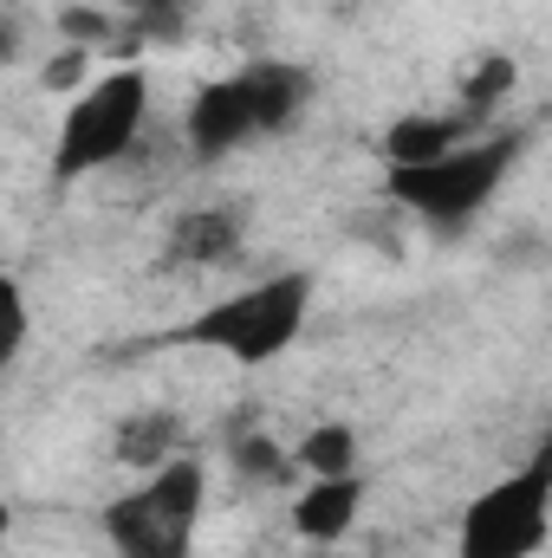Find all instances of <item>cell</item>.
<instances>
[{
    "label": "cell",
    "mask_w": 552,
    "mask_h": 558,
    "mask_svg": "<svg viewBox=\"0 0 552 558\" xmlns=\"http://www.w3.org/2000/svg\"><path fill=\"white\" fill-rule=\"evenodd\" d=\"M312 274H279L261 279L248 292H228L215 305H202L195 318H182L163 344H195V351H221L235 364H274L279 351H292V338L312 318Z\"/></svg>",
    "instance_id": "1"
},
{
    "label": "cell",
    "mask_w": 552,
    "mask_h": 558,
    "mask_svg": "<svg viewBox=\"0 0 552 558\" xmlns=\"http://www.w3.org/2000/svg\"><path fill=\"white\" fill-rule=\"evenodd\" d=\"M202 507H208V474L195 454H169L163 468H149V481L118 494L98 526L111 539L118 558H189L195 546V526H202Z\"/></svg>",
    "instance_id": "2"
},
{
    "label": "cell",
    "mask_w": 552,
    "mask_h": 558,
    "mask_svg": "<svg viewBox=\"0 0 552 558\" xmlns=\"http://www.w3.org/2000/svg\"><path fill=\"white\" fill-rule=\"evenodd\" d=\"M520 143H527L520 131L488 137V143H455V149H442L435 162L391 169V175H384V195H391L397 208L422 215L435 234H455L461 221H475V215L494 202V189L507 182V169H514Z\"/></svg>",
    "instance_id": "3"
},
{
    "label": "cell",
    "mask_w": 552,
    "mask_h": 558,
    "mask_svg": "<svg viewBox=\"0 0 552 558\" xmlns=\"http://www.w3.org/2000/svg\"><path fill=\"white\" fill-rule=\"evenodd\" d=\"M143 118H149V72L118 65L105 78H92L65 118H59V143H52V182H79L92 169H111L118 156H131Z\"/></svg>",
    "instance_id": "4"
},
{
    "label": "cell",
    "mask_w": 552,
    "mask_h": 558,
    "mask_svg": "<svg viewBox=\"0 0 552 558\" xmlns=\"http://www.w3.org/2000/svg\"><path fill=\"white\" fill-rule=\"evenodd\" d=\"M547 513H552V461L533 454L520 474H501L461 507L455 558H533L547 546Z\"/></svg>",
    "instance_id": "5"
},
{
    "label": "cell",
    "mask_w": 552,
    "mask_h": 558,
    "mask_svg": "<svg viewBox=\"0 0 552 558\" xmlns=\"http://www.w3.org/2000/svg\"><path fill=\"white\" fill-rule=\"evenodd\" d=\"M182 137H189V149H195L202 162H221L228 149H241V143L261 137L254 105H248V92H241L235 72H228V78H208V85L189 98V111H182Z\"/></svg>",
    "instance_id": "6"
},
{
    "label": "cell",
    "mask_w": 552,
    "mask_h": 558,
    "mask_svg": "<svg viewBox=\"0 0 552 558\" xmlns=\"http://www.w3.org/2000/svg\"><path fill=\"white\" fill-rule=\"evenodd\" d=\"M235 78H241V92H248V105H254L261 137L292 131V124L305 118V105H312V72L292 65V59H254V65H241Z\"/></svg>",
    "instance_id": "7"
},
{
    "label": "cell",
    "mask_w": 552,
    "mask_h": 558,
    "mask_svg": "<svg viewBox=\"0 0 552 558\" xmlns=\"http://www.w3.org/2000/svg\"><path fill=\"white\" fill-rule=\"evenodd\" d=\"M364 513V481L358 474H325L312 487H299L292 500V533L312 539V546H338Z\"/></svg>",
    "instance_id": "8"
},
{
    "label": "cell",
    "mask_w": 552,
    "mask_h": 558,
    "mask_svg": "<svg viewBox=\"0 0 552 558\" xmlns=\"http://www.w3.org/2000/svg\"><path fill=\"white\" fill-rule=\"evenodd\" d=\"M241 254V215L235 208H189L169 228V260L182 267H221Z\"/></svg>",
    "instance_id": "9"
},
{
    "label": "cell",
    "mask_w": 552,
    "mask_h": 558,
    "mask_svg": "<svg viewBox=\"0 0 552 558\" xmlns=\"http://www.w3.org/2000/svg\"><path fill=\"white\" fill-rule=\"evenodd\" d=\"M461 143V118H435V111H410L384 131V162L391 169H416V162H435L442 149Z\"/></svg>",
    "instance_id": "10"
},
{
    "label": "cell",
    "mask_w": 552,
    "mask_h": 558,
    "mask_svg": "<svg viewBox=\"0 0 552 558\" xmlns=\"http://www.w3.org/2000/svg\"><path fill=\"white\" fill-rule=\"evenodd\" d=\"M118 461L124 468H137V474H149V468H163L169 454H176V416L169 410H137V416L118 422Z\"/></svg>",
    "instance_id": "11"
},
{
    "label": "cell",
    "mask_w": 552,
    "mask_h": 558,
    "mask_svg": "<svg viewBox=\"0 0 552 558\" xmlns=\"http://www.w3.org/2000/svg\"><path fill=\"white\" fill-rule=\"evenodd\" d=\"M292 468H305L312 481H325V474H358V428H351V422H319V428L292 448Z\"/></svg>",
    "instance_id": "12"
},
{
    "label": "cell",
    "mask_w": 552,
    "mask_h": 558,
    "mask_svg": "<svg viewBox=\"0 0 552 558\" xmlns=\"http://www.w3.org/2000/svg\"><path fill=\"white\" fill-rule=\"evenodd\" d=\"M514 78H520L514 59H481V65L461 78V111H468V118H488V111L514 92Z\"/></svg>",
    "instance_id": "13"
},
{
    "label": "cell",
    "mask_w": 552,
    "mask_h": 558,
    "mask_svg": "<svg viewBox=\"0 0 552 558\" xmlns=\"http://www.w3.org/2000/svg\"><path fill=\"white\" fill-rule=\"evenodd\" d=\"M235 474L241 481H261V487H274V481H286L292 474V454L279 448V441H267V435H235Z\"/></svg>",
    "instance_id": "14"
},
{
    "label": "cell",
    "mask_w": 552,
    "mask_h": 558,
    "mask_svg": "<svg viewBox=\"0 0 552 558\" xmlns=\"http://www.w3.org/2000/svg\"><path fill=\"white\" fill-rule=\"evenodd\" d=\"M26 331H33L26 292H20V279H13V274H0V377L13 371V357H20V344H26Z\"/></svg>",
    "instance_id": "15"
},
{
    "label": "cell",
    "mask_w": 552,
    "mask_h": 558,
    "mask_svg": "<svg viewBox=\"0 0 552 558\" xmlns=\"http://www.w3.org/2000/svg\"><path fill=\"white\" fill-rule=\"evenodd\" d=\"M85 72H92V52H85V46H65V52L46 65V85H52V92H72V85L85 92Z\"/></svg>",
    "instance_id": "16"
},
{
    "label": "cell",
    "mask_w": 552,
    "mask_h": 558,
    "mask_svg": "<svg viewBox=\"0 0 552 558\" xmlns=\"http://www.w3.org/2000/svg\"><path fill=\"white\" fill-rule=\"evenodd\" d=\"M13 52H20V33H13V26L0 20V72H7V59H13Z\"/></svg>",
    "instance_id": "17"
},
{
    "label": "cell",
    "mask_w": 552,
    "mask_h": 558,
    "mask_svg": "<svg viewBox=\"0 0 552 558\" xmlns=\"http://www.w3.org/2000/svg\"><path fill=\"white\" fill-rule=\"evenodd\" d=\"M0 539H7V500H0Z\"/></svg>",
    "instance_id": "18"
}]
</instances>
